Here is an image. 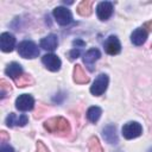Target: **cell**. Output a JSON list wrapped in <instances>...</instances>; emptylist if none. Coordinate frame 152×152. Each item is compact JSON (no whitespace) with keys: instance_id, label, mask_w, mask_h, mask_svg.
<instances>
[{"instance_id":"4","label":"cell","mask_w":152,"mask_h":152,"mask_svg":"<svg viewBox=\"0 0 152 152\" xmlns=\"http://www.w3.org/2000/svg\"><path fill=\"white\" fill-rule=\"evenodd\" d=\"M141 132H142V127L137 121H129V122L125 124L124 127H122V135L126 139L137 138L141 134Z\"/></svg>"},{"instance_id":"25","label":"cell","mask_w":152,"mask_h":152,"mask_svg":"<svg viewBox=\"0 0 152 152\" xmlns=\"http://www.w3.org/2000/svg\"><path fill=\"white\" fill-rule=\"evenodd\" d=\"M7 140H10L8 134H7L5 131H1V132H0V141H1V144H5Z\"/></svg>"},{"instance_id":"15","label":"cell","mask_w":152,"mask_h":152,"mask_svg":"<svg viewBox=\"0 0 152 152\" xmlns=\"http://www.w3.org/2000/svg\"><path fill=\"white\" fill-rule=\"evenodd\" d=\"M74 81L78 84H84L89 82V76L86 74V71L80 64H76L74 68Z\"/></svg>"},{"instance_id":"10","label":"cell","mask_w":152,"mask_h":152,"mask_svg":"<svg viewBox=\"0 0 152 152\" xmlns=\"http://www.w3.org/2000/svg\"><path fill=\"white\" fill-rule=\"evenodd\" d=\"M96 13L100 20H107L113 13V5L109 1H102L96 7Z\"/></svg>"},{"instance_id":"26","label":"cell","mask_w":152,"mask_h":152,"mask_svg":"<svg viewBox=\"0 0 152 152\" xmlns=\"http://www.w3.org/2000/svg\"><path fill=\"white\" fill-rule=\"evenodd\" d=\"M0 152H14V150H13V147H11L10 145L2 144V145H1V148H0Z\"/></svg>"},{"instance_id":"3","label":"cell","mask_w":152,"mask_h":152,"mask_svg":"<svg viewBox=\"0 0 152 152\" xmlns=\"http://www.w3.org/2000/svg\"><path fill=\"white\" fill-rule=\"evenodd\" d=\"M107 86H108V76L106 74H100L95 78L93 86L90 87V93L95 96H100L104 93V90L107 89Z\"/></svg>"},{"instance_id":"5","label":"cell","mask_w":152,"mask_h":152,"mask_svg":"<svg viewBox=\"0 0 152 152\" xmlns=\"http://www.w3.org/2000/svg\"><path fill=\"white\" fill-rule=\"evenodd\" d=\"M53 17L56 19V21L59 24V25H68L70 21H71V13L68 8L65 7H56L53 10Z\"/></svg>"},{"instance_id":"16","label":"cell","mask_w":152,"mask_h":152,"mask_svg":"<svg viewBox=\"0 0 152 152\" xmlns=\"http://www.w3.org/2000/svg\"><path fill=\"white\" fill-rule=\"evenodd\" d=\"M57 44H58V40L55 34H49L40 40V48L49 51H53L57 48Z\"/></svg>"},{"instance_id":"11","label":"cell","mask_w":152,"mask_h":152,"mask_svg":"<svg viewBox=\"0 0 152 152\" xmlns=\"http://www.w3.org/2000/svg\"><path fill=\"white\" fill-rule=\"evenodd\" d=\"M101 53L97 49H90L86 52V55L83 56V62L86 64V66L90 70V71H94V64L95 62L100 58Z\"/></svg>"},{"instance_id":"21","label":"cell","mask_w":152,"mask_h":152,"mask_svg":"<svg viewBox=\"0 0 152 152\" xmlns=\"http://www.w3.org/2000/svg\"><path fill=\"white\" fill-rule=\"evenodd\" d=\"M88 150H89V152H103L97 137L94 135L88 140Z\"/></svg>"},{"instance_id":"24","label":"cell","mask_w":152,"mask_h":152,"mask_svg":"<svg viewBox=\"0 0 152 152\" xmlns=\"http://www.w3.org/2000/svg\"><path fill=\"white\" fill-rule=\"evenodd\" d=\"M80 53H81V51H80V49H72L70 52H69V58L72 61V59H75V58H77L78 56H80Z\"/></svg>"},{"instance_id":"17","label":"cell","mask_w":152,"mask_h":152,"mask_svg":"<svg viewBox=\"0 0 152 152\" xmlns=\"http://www.w3.org/2000/svg\"><path fill=\"white\" fill-rule=\"evenodd\" d=\"M5 72H6V75H8L10 77H12L13 80H17V78H19L23 75V68H21V65L19 63L13 62V63H11V64L7 65Z\"/></svg>"},{"instance_id":"12","label":"cell","mask_w":152,"mask_h":152,"mask_svg":"<svg viewBox=\"0 0 152 152\" xmlns=\"http://www.w3.org/2000/svg\"><path fill=\"white\" fill-rule=\"evenodd\" d=\"M27 116L25 114L21 115H15L14 113H10L6 118V125L8 127H13V126H25L27 124Z\"/></svg>"},{"instance_id":"22","label":"cell","mask_w":152,"mask_h":152,"mask_svg":"<svg viewBox=\"0 0 152 152\" xmlns=\"http://www.w3.org/2000/svg\"><path fill=\"white\" fill-rule=\"evenodd\" d=\"M11 90H12L11 84L7 83L5 80H1L0 81V96H1V99L5 97L8 93H11Z\"/></svg>"},{"instance_id":"28","label":"cell","mask_w":152,"mask_h":152,"mask_svg":"<svg viewBox=\"0 0 152 152\" xmlns=\"http://www.w3.org/2000/svg\"><path fill=\"white\" fill-rule=\"evenodd\" d=\"M148 152H152V148H150V150H148Z\"/></svg>"},{"instance_id":"23","label":"cell","mask_w":152,"mask_h":152,"mask_svg":"<svg viewBox=\"0 0 152 152\" xmlns=\"http://www.w3.org/2000/svg\"><path fill=\"white\" fill-rule=\"evenodd\" d=\"M36 152H50L49 148L44 145L43 141H37V151Z\"/></svg>"},{"instance_id":"27","label":"cell","mask_w":152,"mask_h":152,"mask_svg":"<svg viewBox=\"0 0 152 152\" xmlns=\"http://www.w3.org/2000/svg\"><path fill=\"white\" fill-rule=\"evenodd\" d=\"M84 44H86V43H84V42H82V40H78V39L74 40V45H76V46H77V45H80V46H83Z\"/></svg>"},{"instance_id":"2","label":"cell","mask_w":152,"mask_h":152,"mask_svg":"<svg viewBox=\"0 0 152 152\" xmlns=\"http://www.w3.org/2000/svg\"><path fill=\"white\" fill-rule=\"evenodd\" d=\"M18 52L24 58H36L39 55L38 46L31 40H24L18 45Z\"/></svg>"},{"instance_id":"6","label":"cell","mask_w":152,"mask_h":152,"mask_svg":"<svg viewBox=\"0 0 152 152\" xmlns=\"http://www.w3.org/2000/svg\"><path fill=\"white\" fill-rule=\"evenodd\" d=\"M42 62L46 69L51 71H58L61 68V59L53 53H46L42 57Z\"/></svg>"},{"instance_id":"1","label":"cell","mask_w":152,"mask_h":152,"mask_svg":"<svg viewBox=\"0 0 152 152\" xmlns=\"http://www.w3.org/2000/svg\"><path fill=\"white\" fill-rule=\"evenodd\" d=\"M44 128L49 133L68 134L70 132V124L63 116H55L44 122Z\"/></svg>"},{"instance_id":"13","label":"cell","mask_w":152,"mask_h":152,"mask_svg":"<svg viewBox=\"0 0 152 152\" xmlns=\"http://www.w3.org/2000/svg\"><path fill=\"white\" fill-rule=\"evenodd\" d=\"M102 135L104 138V140L109 144H118L119 138H118V133H116V127L114 125H108L102 129Z\"/></svg>"},{"instance_id":"8","label":"cell","mask_w":152,"mask_h":152,"mask_svg":"<svg viewBox=\"0 0 152 152\" xmlns=\"http://www.w3.org/2000/svg\"><path fill=\"white\" fill-rule=\"evenodd\" d=\"M15 45V38L10 32H4L0 36V48L4 52H11Z\"/></svg>"},{"instance_id":"18","label":"cell","mask_w":152,"mask_h":152,"mask_svg":"<svg viewBox=\"0 0 152 152\" xmlns=\"http://www.w3.org/2000/svg\"><path fill=\"white\" fill-rule=\"evenodd\" d=\"M91 5H93L91 0H83L77 6V13L80 15H83V17L90 15V13H91Z\"/></svg>"},{"instance_id":"9","label":"cell","mask_w":152,"mask_h":152,"mask_svg":"<svg viewBox=\"0 0 152 152\" xmlns=\"http://www.w3.org/2000/svg\"><path fill=\"white\" fill-rule=\"evenodd\" d=\"M104 50L108 55H118L121 50V44L116 36H109L104 42Z\"/></svg>"},{"instance_id":"7","label":"cell","mask_w":152,"mask_h":152,"mask_svg":"<svg viewBox=\"0 0 152 152\" xmlns=\"http://www.w3.org/2000/svg\"><path fill=\"white\" fill-rule=\"evenodd\" d=\"M33 104H34V100L31 95L28 94H23V95H19L15 100V107L19 109V110H30L33 108Z\"/></svg>"},{"instance_id":"20","label":"cell","mask_w":152,"mask_h":152,"mask_svg":"<svg viewBox=\"0 0 152 152\" xmlns=\"http://www.w3.org/2000/svg\"><path fill=\"white\" fill-rule=\"evenodd\" d=\"M14 81H15V84H17L19 88H23V87H26V86H32V84L34 83L32 76L28 75V74H23L19 78H17V80H14Z\"/></svg>"},{"instance_id":"19","label":"cell","mask_w":152,"mask_h":152,"mask_svg":"<svg viewBox=\"0 0 152 152\" xmlns=\"http://www.w3.org/2000/svg\"><path fill=\"white\" fill-rule=\"evenodd\" d=\"M101 114H102V110H101V108L97 107V106H93V107H90V108L87 110V118H88V120H89L90 122H93V124H95V122L100 119Z\"/></svg>"},{"instance_id":"14","label":"cell","mask_w":152,"mask_h":152,"mask_svg":"<svg viewBox=\"0 0 152 152\" xmlns=\"http://www.w3.org/2000/svg\"><path fill=\"white\" fill-rule=\"evenodd\" d=\"M146 38H147V32L145 28L142 27H139L137 30H134L131 34V40L134 45H141L146 42Z\"/></svg>"}]
</instances>
